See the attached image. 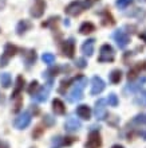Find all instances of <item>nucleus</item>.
I'll return each instance as SVG.
<instances>
[{
  "mask_svg": "<svg viewBox=\"0 0 146 148\" xmlns=\"http://www.w3.org/2000/svg\"><path fill=\"white\" fill-rule=\"evenodd\" d=\"M105 86H106V84H105L103 79L98 77V75H94L91 78V90H90V93L92 96H98L105 90Z\"/></svg>",
  "mask_w": 146,
  "mask_h": 148,
  "instance_id": "f8f14e48",
  "label": "nucleus"
},
{
  "mask_svg": "<svg viewBox=\"0 0 146 148\" xmlns=\"http://www.w3.org/2000/svg\"><path fill=\"white\" fill-rule=\"evenodd\" d=\"M111 148H123V145H121V144H115V145H113Z\"/></svg>",
  "mask_w": 146,
  "mask_h": 148,
  "instance_id": "79ce46f5",
  "label": "nucleus"
},
{
  "mask_svg": "<svg viewBox=\"0 0 146 148\" xmlns=\"http://www.w3.org/2000/svg\"><path fill=\"white\" fill-rule=\"evenodd\" d=\"M46 7H47L46 0H35L34 4L31 5L30 15L32 16L34 19H39V18L43 16V14L46 11Z\"/></svg>",
  "mask_w": 146,
  "mask_h": 148,
  "instance_id": "423d86ee",
  "label": "nucleus"
},
{
  "mask_svg": "<svg viewBox=\"0 0 146 148\" xmlns=\"http://www.w3.org/2000/svg\"><path fill=\"white\" fill-rule=\"evenodd\" d=\"M146 82V77H142L141 79H138V82L137 84H127L126 86H125V89H123V92L125 93H135V92H138L141 88H142V85Z\"/></svg>",
  "mask_w": 146,
  "mask_h": 148,
  "instance_id": "6ab92c4d",
  "label": "nucleus"
},
{
  "mask_svg": "<svg viewBox=\"0 0 146 148\" xmlns=\"http://www.w3.org/2000/svg\"><path fill=\"white\" fill-rule=\"evenodd\" d=\"M52 110H54L55 114H65L66 113L65 102L62 101L60 98H55L52 101Z\"/></svg>",
  "mask_w": 146,
  "mask_h": 148,
  "instance_id": "4be33fe9",
  "label": "nucleus"
},
{
  "mask_svg": "<svg viewBox=\"0 0 146 148\" xmlns=\"http://www.w3.org/2000/svg\"><path fill=\"white\" fill-rule=\"evenodd\" d=\"M51 89H52V79H48V82L44 84V85L34 94L32 100H34L35 102H46L48 96H50Z\"/></svg>",
  "mask_w": 146,
  "mask_h": 148,
  "instance_id": "39448f33",
  "label": "nucleus"
},
{
  "mask_svg": "<svg viewBox=\"0 0 146 148\" xmlns=\"http://www.w3.org/2000/svg\"><path fill=\"white\" fill-rule=\"evenodd\" d=\"M95 31V26L91 22H83L79 27V32L82 35H87V34H91V32Z\"/></svg>",
  "mask_w": 146,
  "mask_h": 148,
  "instance_id": "5701e85b",
  "label": "nucleus"
},
{
  "mask_svg": "<svg viewBox=\"0 0 146 148\" xmlns=\"http://www.w3.org/2000/svg\"><path fill=\"white\" fill-rule=\"evenodd\" d=\"M102 147V137L98 131H91L88 133L87 141L85 143V148H101Z\"/></svg>",
  "mask_w": 146,
  "mask_h": 148,
  "instance_id": "9d476101",
  "label": "nucleus"
},
{
  "mask_svg": "<svg viewBox=\"0 0 146 148\" xmlns=\"http://www.w3.org/2000/svg\"><path fill=\"white\" fill-rule=\"evenodd\" d=\"M135 104H138L141 106H146V90L145 92H141V93L135 97Z\"/></svg>",
  "mask_w": 146,
  "mask_h": 148,
  "instance_id": "7c9ffc66",
  "label": "nucleus"
},
{
  "mask_svg": "<svg viewBox=\"0 0 146 148\" xmlns=\"http://www.w3.org/2000/svg\"><path fill=\"white\" fill-rule=\"evenodd\" d=\"M113 38H114V40L117 42L119 49H125V47L130 43V36H129V34H127L125 30H122V28L117 30V31L113 34Z\"/></svg>",
  "mask_w": 146,
  "mask_h": 148,
  "instance_id": "1a4fd4ad",
  "label": "nucleus"
},
{
  "mask_svg": "<svg viewBox=\"0 0 146 148\" xmlns=\"http://www.w3.org/2000/svg\"><path fill=\"white\" fill-rule=\"evenodd\" d=\"M24 84H26V79H24L22 75H18L16 82H15V89H14V92H12V94H11L12 100L20 97V93H22V90H23V88H24Z\"/></svg>",
  "mask_w": 146,
  "mask_h": 148,
  "instance_id": "dca6fc26",
  "label": "nucleus"
},
{
  "mask_svg": "<svg viewBox=\"0 0 146 148\" xmlns=\"http://www.w3.org/2000/svg\"><path fill=\"white\" fill-rule=\"evenodd\" d=\"M0 148H10V144H8L7 141L0 140Z\"/></svg>",
  "mask_w": 146,
  "mask_h": 148,
  "instance_id": "58836bf2",
  "label": "nucleus"
},
{
  "mask_svg": "<svg viewBox=\"0 0 146 148\" xmlns=\"http://www.w3.org/2000/svg\"><path fill=\"white\" fill-rule=\"evenodd\" d=\"M77 79V77H73V78H65V79H62L60 82V88H59V93H65V89H67L70 85H73L74 81Z\"/></svg>",
  "mask_w": 146,
  "mask_h": 148,
  "instance_id": "bb28decb",
  "label": "nucleus"
},
{
  "mask_svg": "<svg viewBox=\"0 0 146 148\" xmlns=\"http://www.w3.org/2000/svg\"><path fill=\"white\" fill-rule=\"evenodd\" d=\"M55 55L52 54V53H44V54L42 55V61L44 63H46V65H48V66H52V65H54L55 63Z\"/></svg>",
  "mask_w": 146,
  "mask_h": 148,
  "instance_id": "cd10ccee",
  "label": "nucleus"
},
{
  "mask_svg": "<svg viewBox=\"0 0 146 148\" xmlns=\"http://www.w3.org/2000/svg\"><path fill=\"white\" fill-rule=\"evenodd\" d=\"M86 85H87V78L83 77V75H78L77 79L74 81L69 96H67V101L71 102V104L81 101L83 98V90H85Z\"/></svg>",
  "mask_w": 146,
  "mask_h": 148,
  "instance_id": "f257e3e1",
  "label": "nucleus"
},
{
  "mask_svg": "<svg viewBox=\"0 0 146 148\" xmlns=\"http://www.w3.org/2000/svg\"><path fill=\"white\" fill-rule=\"evenodd\" d=\"M65 147V137L62 136H55L51 140V148H62Z\"/></svg>",
  "mask_w": 146,
  "mask_h": 148,
  "instance_id": "c85d7f7f",
  "label": "nucleus"
},
{
  "mask_svg": "<svg viewBox=\"0 0 146 148\" xmlns=\"http://www.w3.org/2000/svg\"><path fill=\"white\" fill-rule=\"evenodd\" d=\"M5 3H7L5 0H0V10H3V8L5 7Z\"/></svg>",
  "mask_w": 146,
  "mask_h": 148,
  "instance_id": "ea45409f",
  "label": "nucleus"
},
{
  "mask_svg": "<svg viewBox=\"0 0 146 148\" xmlns=\"http://www.w3.org/2000/svg\"><path fill=\"white\" fill-rule=\"evenodd\" d=\"M81 128H82V124H81V121L78 120L77 117H69V119L65 121V129H66V132L73 133V132H77V131H79Z\"/></svg>",
  "mask_w": 146,
  "mask_h": 148,
  "instance_id": "ddd939ff",
  "label": "nucleus"
},
{
  "mask_svg": "<svg viewBox=\"0 0 146 148\" xmlns=\"http://www.w3.org/2000/svg\"><path fill=\"white\" fill-rule=\"evenodd\" d=\"M75 66L79 67V69H85V67L87 66V61H86L85 58H77V61H75Z\"/></svg>",
  "mask_w": 146,
  "mask_h": 148,
  "instance_id": "f704fd0d",
  "label": "nucleus"
},
{
  "mask_svg": "<svg viewBox=\"0 0 146 148\" xmlns=\"http://www.w3.org/2000/svg\"><path fill=\"white\" fill-rule=\"evenodd\" d=\"M75 113H77L78 117H81V119H83V120H90V117H91V109H90V106L88 105L77 106Z\"/></svg>",
  "mask_w": 146,
  "mask_h": 148,
  "instance_id": "a211bd4d",
  "label": "nucleus"
},
{
  "mask_svg": "<svg viewBox=\"0 0 146 148\" xmlns=\"http://www.w3.org/2000/svg\"><path fill=\"white\" fill-rule=\"evenodd\" d=\"M43 131H44V129H43L42 127H36L35 131L32 132V137H34V139H39V136L43 133Z\"/></svg>",
  "mask_w": 146,
  "mask_h": 148,
  "instance_id": "c9c22d12",
  "label": "nucleus"
},
{
  "mask_svg": "<svg viewBox=\"0 0 146 148\" xmlns=\"http://www.w3.org/2000/svg\"><path fill=\"white\" fill-rule=\"evenodd\" d=\"M131 3H133V0H117L115 5L119 8V10H125V8H127Z\"/></svg>",
  "mask_w": 146,
  "mask_h": 148,
  "instance_id": "72a5a7b5",
  "label": "nucleus"
},
{
  "mask_svg": "<svg viewBox=\"0 0 146 148\" xmlns=\"http://www.w3.org/2000/svg\"><path fill=\"white\" fill-rule=\"evenodd\" d=\"M91 7V4L88 3L87 0L85 1H81V0H74L70 4H67L65 8V12L70 16H79L82 12L85 11L86 8Z\"/></svg>",
  "mask_w": 146,
  "mask_h": 148,
  "instance_id": "f03ea898",
  "label": "nucleus"
},
{
  "mask_svg": "<svg viewBox=\"0 0 146 148\" xmlns=\"http://www.w3.org/2000/svg\"><path fill=\"white\" fill-rule=\"evenodd\" d=\"M12 84V78L11 75L8 73H1L0 74V85L3 86L4 89H7V88H10Z\"/></svg>",
  "mask_w": 146,
  "mask_h": 148,
  "instance_id": "a878e982",
  "label": "nucleus"
},
{
  "mask_svg": "<svg viewBox=\"0 0 146 148\" xmlns=\"http://www.w3.org/2000/svg\"><path fill=\"white\" fill-rule=\"evenodd\" d=\"M22 102H23V100H22V97H18V100H16V104H15V108H14V112L18 113L20 110V106H22Z\"/></svg>",
  "mask_w": 146,
  "mask_h": 148,
  "instance_id": "4c0bfd02",
  "label": "nucleus"
},
{
  "mask_svg": "<svg viewBox=\"0 0 146 148\" xmlns=\"http://www.w3.org/2000/svg\"><path fill=\"white\" fill-rule=\"evenodd\" d=\"M101 16H102V24L103 26H113V24H115V20H114V18H113L111 14L109 11H103L101 14Z\"/></svg>",
  "mask_w": 146,
  "mask_h": 148,
  "instance_id": "b1692460",
  "label": "nucleus"
},
{
  "mask_svg": "<svg viewBox=\"0 0 146 148\" xmlns=\"http://www.w3.org/2000/svg\"><path fill=\"white\" fill-rule=\"evenodd\" d=\"M63 69V67H60V66H55V67H52V66H50V69H47L46 71H43V78H47V79H54L58 74H60V70Z\"/></svg>",
  "mask_w": 146,
  "mask_h": 148,
  "instance_id": "412c9836",
  "label": "nucleus"
},
{
  "mask_svg": "<svg viewBox=\"0 0 146 148\" xmlns=\"http://www.w3.org/2000/svg\"><path fill=\"white\" fill-rule=\"evenodd\" d=\"M22 55H23V61L26 63V67H31L36 62V58H38L36 51L34 49H26V50H23Z\"/></svg>",
  "mask_w": 146,
  "mask_h": 148,
  "instance_id": "4468645a",
  "label": "nucleus"
},
{
  "mask_svg": "<svg viewBox=\"0 0 146 148\" xmlns=\"http://www.w3.org/2000/svg\"><path fill=\"white\" fill-rule=\"evenodd\" d=\"M139 38H141V39H143V40H145V42H146V31H143L142 34H139Z\"/></svg>",
  "mask_w": 146,
  "mask_h": 148,
  "instance_id": "a19ab883",
  "label": "nucleus"
},
{
  "mask_svg": "<svg viewBox=\"0 0 146 148\" xmlns=\"http://www.w3.org/2000/svg\"><path fill=\"white\" fill-rule=\"evenodd\" d=\"M43 121H44V123H46V125H48V127L55 124V119H52L50 114H46V116H44V119H43Z\"/></svg>",
  "mask_w": 146,
  "mask_h": 148,
  "instance_id": "e433bc0d",
  "label": "nucleus"
},
{
  "mask_svg": "<svg viewBox=\"0 0 146 148\" xmlns=\"http://www.w3.org/2000/svg\"><path fill=\"white\" fill-rule=\"evenodd\" d=\"M31 113L30 112H22L19 116L16 117L15 120H14V127L16 129H26L28 125L31 124Z\"/></svg>",
  "mask_w": 146,
  "mask_h": 148,
  "instance_id": "0eeeda50",
  "label": "nucleus"
},
{
  "mask_svg": "<svg viewBox=\"0 0 146 148\" xmlns=\"http://www.w3.org/2000/svg\"><path fill=\"white\" fill-rule=\"evenodd\" d=\"M115 58V53L114 49L111 47V45H102L99 50V57H98V62L99 63H109L113 62Z\"/></svg>",
  "mask_w": 146,
  "mask_h": 148,
  "instance_id": "20e7f679",
  "label": "nucleus"
},
{
  "mask_svg": "<svg viewBox=\"0 0 146 148\" xmlns=\"http://www.w3.org/2000/svg\"><path fill=\"white\" fill-rule=\"evenodd\" d=\"M145 63H146V62L138 63V65H135L134 67H131L130 70H129V73H127V78H129V81H133V79H135V78L138 77V74L141 73V70L146 67Z\"/></svg>",
  "mask_w": 146,
  "mask_h": 148,
  "instance_id": "aec40b11",
  "label": "nucleus"
},
{
  "mask_svg": "<svg viewBox=\"0 0 146 148\" xmlns=\"http://www.w3.org/2000/svg\"><path fill=\"white\" fill-rule=\"evenodd\" d=\"M62 54L65 55L66 58H74V54H75V40H74V38H69L63 42Z\"/></svg>",
  "mask_w": 146,
  "mask_h": 148,
  "instance_id": "9b49d317",
  "label": "nucleus"
},
{
  "mask_svg": "<svg viewBox=\"0 0 146 148\" xmlns=\"http://www.w3.org/2000/svg\"><path fill=\"white\" fill-rule=\"evenodd\" d=\"M94 46H95V39L94 38H90V39H87V40H85L81 47L83 55H85V57H91V55L94 54Z\"/></svg>",
  "mask_w": 146,
  "mask_h": 148,
  "instance_id": "2eb2a0df",
  "label": "nucleus"
},
{
  "mask_svg": "<svg viewBox=\"0 0 146 148\" xmlns=\"http://www.w3.org/2000/svg\"><path fill=\"white\" fill-rule=\"evenodd\" d=\"M107 101H109V105H110V106H118V104H119V100H118V97H117L115 93H110V94H109Z\"/></svg>",
  "mask_w": 146,
  "mask_h": 148,
  "instance_id": "473e14b6",
  "label": "nucleus"
},
{
  "mask_svg": "<svg viewBox=\"0 0 146 148\" xmlns=\"http://www.w3.org/2000/svg\"><path fill=\"white\" fill-rule=\"evenodd\" d=\"M30 28H32V23H31L30 20H27V19L20 20L19 23L16 24V34L22 36L23 34H26Z\"/></svg>",
  "mask_w": 146,
  "mask_h": 148,
  "instance_id": "f3484780",
  "label": "nucleus"
},
{
  "mask_svg": "<svg viewBox=\"0 0 146 148\" xmlns=\"http://www.w3.org/2000/svg\"><path fill=\"white\" fill-rule=\"evenodd\" d=\"M87 1H88V3H90V4H92V3H94V1H96V0H87Z\"/></svg>",
  "mask_w": 146,
  "mask_h": 148,
  "instance_id": "37998d69",
  "label": "nucleus"
},
{
  "mask_svg": "<svg viewBox=\"0 0 146 148\" xmlns=\"http://www.w3.org/2000/svg\"><path fill=\"white\" fill-rule=\"evenodd\" d=\"M38 90H39V82L36 81V79H34V81H32L30 85H28L27 92H28V94H35L36 92H38Z\"/></svg>",
  "mask_w": 146,
  "mask_h": 148,
  "instance_id": "2f4dec72",
  "label": "nucleus"
},
{
  "mask_svg": "<svg viewBox=\"0 0 146 148\" xmlns=\"http://www.w3.org/2000/svg\"><path fill=\"white\" fill-rule=\"evenodd\" d=\"M109 79H110L111 84H119L121 79H122V71L119 69H114L111 73L109 74Z\"/></svg>",
  "mask_w": 146,
  "mask_h": 148,
  "instance_id": "393cba45",
  "label": "nucleus"
},
{
  "mask_svg": "<svg viewBox=\"0 0 146 148\" xmlns=\"http://www.w3.org/2000/svg\"><path fill=\"white\" fill-rule=\"evenodd\" d=\"M19 51V49L15 46V45H12V43H5L4 45V51L1 57H0V67H5L10 62V59L12 57H15L16 53Z\"/></svg>",
  "mask_w": 146,
  "mask_h": 148,
  "instance_id": "7ed1b4c3",
  "label": "nucleus"
},
{
  "mask_svg": "<svg viewBox=\"0 0 146 148\" xmlns=\"http://www.w3.org/2000/svg\"><path fill=\"white\" fill-rule=\"evenodd\" d=\"M131 124L134 125H146V113H139L131 120Z\"/></svg>",
  "mask_w": 146,
  "mask_h": 148,
  "instance_id": "c756f323",
  "label": "nucleus"
},
{
  "mask_svg": "<svg viewBox=\"0 0 146 148\" xmlns=\"http://www.w3.org/2000/svg\"><path fill=\"white\" fill-rule=\"evenodd\" d=\"M94 114H95V119H96V120H99V121L106 120V117H107L106 100H103V98H99V100L95 102V106H94Z\"/></svg>",
  "mask_w": 146,
  "mask_h": 148,
  "instance_id": "6e6552de",
  "label": "nucleus"
}]
</instances>
